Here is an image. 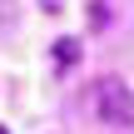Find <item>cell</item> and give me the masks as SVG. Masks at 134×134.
<instances>
[{"label": "cell", "mask_w": 134, "mask_h": 134, "mask_svg": "<svg viewBox=\"0 0 134 134\" xmlns=\"http://www.w3.org/2000/svg\"><path fill=\"white\" fill-rule=\"evenodd\" d=\"M0 134H10V129H5V124H0Z\"/></svg>", "instance_id": "3"}, {"label": "cell", "mask_w": 134, "mask_h": 134, "mask_svg": "<svg viewBox=\"0 0 134 134\" xmlns=\"http://www.w3.org/2000/svg\"><path fill=\"white\" fill-rule=\"evenodd\" d=\"M90 104H94L99 124H109V129H134V90L119 80V75H104V80H94V94H90Z\"/></svg>", "instance_id": "1"}, {"label": "cell", "mask_w": 134, "mask_h": 134, "mask_svg": "<svg viewBox=\"0 0 134 134\" xmlns=\"http://www.w3.org/2000/svg\"><path fill=\"white\" fill-rule=\"evenodd\" d=\"M50 60H55V70H75L80 65V40H55Z\"/></svg>", "instance_id": "2"}]
</instances>
